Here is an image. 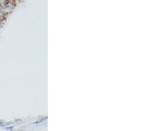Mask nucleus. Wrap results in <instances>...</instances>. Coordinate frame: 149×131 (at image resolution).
<instances>
[{
	"mask_svg": "<svg viewBox=\"0 0 149 131\" xmlns=\"http://www.w3.org/2000/svg\"><path fill=\"white\" fill-rule=\"evenodd\" d=\"M47 119V117L46 116V117L42 118V119H40V120H38V121H36V122H35V123H34V124H35V125H37V124H39V123H42V122H43V121H44L46 120Z\"/></svg>",
	"mask_w": 149,
	"mask_h": 131,
	"instance_id": "obj_1",
	"label": "nucleus"
},
{
	"mask_svg": "<svg viewBox=\"0 0 149 131\" xmlns=\"http://www.w3.org/2000/svg\"><path fill=\"white\" fill-rule=\"evenodd\" d=\"M8 125H9V124H5L3 123H0V127H4V126Z\"/></svg>",
	"mask_w": 149,
	"mask_h": 131,
	"instance_id": "obj_2",
	"label": "nucleus"
},
{
	"mask_svg": "<svg viewBox=\"0 0 149 131\" xmlns=\"http://www.w3.org/2000/svg\"><path fill=\"white\" fill-rule=\"evenodd\" d=\"M13 128V127H7L6 129L7 130H11Z\"/></svg>",
	"mask_w": 149,
	"mask_h": 131,
	"instance_id": "obj_3",
	"label": "nucleus"
}]
</instances>
